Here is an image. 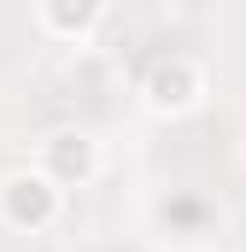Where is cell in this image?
I'll list each match as a JSON object with an SVG mask.
<instances>
[{"mask_svg": "<svg viewBox=\"0 0 246 252\" xmlns=\"http://www.w3.org/2000/svg\"><path fill=\"white\" fill-rule=\"evenodd\" d=\"M64 211V188L41 164H18L0 176V223L18 235H47Z\"/></svg>", "mask_w": 246, "mask_h": 252, "instance_id": "obj_1", "label": "cell"}, {"mask_svg": "<svg viewBox=\"0 0 246 252\" xmlns=\"http://www.w3.org/2000/svg\"><path fill=\"white\" fill-rule=\"evenodd\" d=\"M135 94H141V106L153 118H187L205 100V64L187 59V53H158V59L141 70Z\"/></svg>", "mask_w": 246, "mask_h": 252, "instance_id": "obj_2", "label": "cell"}, {"mask_svg": "<svg viewBox=\"0 0 246 252\" xmlns=\"http://www.w3.org/2000/svg\"><path fill=\"white\" fill-rule=\"evenodd\" d=\"M35 164L70 193V188H88L106 158H100V141H94L88 129H53V135L41 141V158H35Z\"/></svg>", "mask_w": 246, "mask_h": 252, "instance_id": "obj_3", "label": "cell"}, {"mask_svg": "<svg viewBox=\"0 0 246 252\" xmlns=\"http://www.w3.org/2000/svg\"><path fill=\"white\" fill-rule=\"evenodd\" d=\"M100 24H106V6L100 0H41L35 6V30L47 41H64V47H82Z\"/></svg>", "mask_w": 246, "mask_h": 252, "instance_id": "obj_4", "label": "cell"}]
</instances>
